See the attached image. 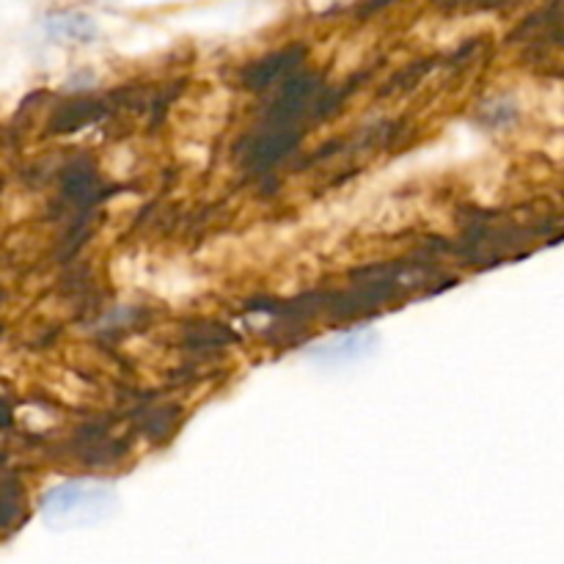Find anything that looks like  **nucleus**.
I'll return each mask as SVG.
<instances>
[{"instance_id":"1","label":"nucleus","mask_w":564,"mask_h":564,"mask_svg":"<svg viewBox=\"0 0 564 564\" xmlns=\"http://www.w3.org/2000/svg\"><path fill=\"white\" fill-rule=\"evenodd\" d=\"M105 499H108V494H99V490L86 488V485H64V488H55L53 494H47L44 516L50 518V523L72 521V518H83V507L99 505Z\"/></svg>"}]
</instances>
